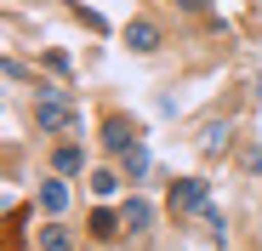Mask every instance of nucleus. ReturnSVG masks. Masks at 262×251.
Here are the masks:
<instances>
[{
  "label": "nucleus",
  "instance_id": "1",
  "mask_svg": "<svg viewBox=\"0 0 262 251\" xmlns=\"http://www.w3.org/2000/svg\"><path fill=\"white\" fill-rule=\"evenodd\" d=\"M34 120H40V132H74V126H80V114H74V103H69L63 86H40Z\"/></svg>",
  "mask_w": 262,
  "mask_h": 251
},
{
  "label": "nucleus",
  "instance_id": "2",
  "mask_svg": "<svg viewBox=\"0 0 262 251\" xmlns=\"http://www.w3.org/2000/svg\"><path fill=\"white\" fill-rule=\"evenodd\" d=\"M143 143V126L131 120V114H103V149L125 154V149H137Z\"/></svg>",
  "mask_w": 262,
  "mask_h": 251
},
{
  "label": "nucleus",
  "instance_id": "3",
  "mask_svg": "<svg viewBox=\"0 0 262 251\" xmlns=\"http://www.w3.org/2000/svg\"><path fill=\"white\" fill-rule=\"evenodd\" d=\"M205 205H211L205 177H177L171 183V212H205Z\"/></svg>",
  "mask_w": 262,
  "mask_h": 251
},
{
  "label": "nucleus",
  "instance_id": "4",
  "mask_svg": "<svg viewBox=\"0 0 262 251\" xmlns=\"http://www.w3.org/2000/svg\"><path fill=\"white\" fill-rule=\"evenodd\" d=\"M228 137H234V120H205L200 126V154H223Z\"/></svg>",
  "mask_w": 262,
  "mask_h": 251
},
{
  "label": "nucleus",
  "instance_id": "5",
  "mask_svg": "<svg viewBox=\"0 0 262 251\" xmlns=\"http://www.w3.org/2000/svg\"><path fill=\"white\" fill-rule=\"evenodd\" d=\"M40 212H46V217H63V212H69V183H63V177L40 183Z\"/></svg>",
  "mask_w": 262,
  "mask_h": 251
},
{
  "label": "nucleus",
  "instance_id": "6",
  "mask_svg": "<svg viewBox=\"0 0 262 251\" xmlns=\"http://www.w3.org/2000/svg\"><path fill=\"white\" fill-rule=\"evenodd\" d=\"M85 228H92V240H114V234L125 228V217H120V212H108V205H97V212L85 217Z\"/></svg>",
  "mask_w": 262,
  "mask_h": 251
},
{
  "label": "nucleus",
  "instance_id": "7",
  "mask_svg": "<svg viewBox=\"0 0 262 251\" xmlns=\"http://www.w3.org/2000/svg\"><path fill=\"white\" fill-rule=\"evenodd\" d=\"M120 217H125V228H131V234H143V228L154 223V205H148L143 194H131V200L120 205Z\"/></svg>",
  "mask_w": 262,
  "mask_h": 251
},
{
  "label": "nucleus",
  "instance_id": "8",
  "mask_svg": "<svg viewBox=\"0 0 262 251\" xmlns=\"http://www.w3.org/2000/svg\"><path fill=\"white\" fill-rule=\"evenodd\" d=\"M125 46H131V52H154V46H160V29L143 23V17H137V23H125Z\"/></svg>",
  "mask_w": 262,
  "mask_h": 251
},
{
  "label": "nucleus",
  "instance_id": "9",
  "mask_svg": "<svg viewBox=\"0 0 262 251\" xmlns=\"http://www.w3.org/2000/svg\"><path fill=\"white\" fill-rule=\"evenodd\" d=\"M52 165H57V177H74L80 165H85V149H80V143H63V149L52 154Z\"/></svg>",
  "mask_w": 262,
  "mask_h": 251
},
{
  "label": "nucleus",
  "instance_id": "10",
  "mask_svg": "<svg viewBox=\"0 0 262 251\" xmlns=\"http://www.w3.org/2000/svg\"><path fill=\"white\" fill-rule=\"evenodd\" d=\"M40 251H74V240H69V228L52 217L46 228H40Z\"/></svg>",
  "mask_w": 262,
  "mask_h": 251
},
{
  "label": "nucleus",
  "instance_id": "11",
  "mask_svg": "<svg viewBox=\"0 0 262 251\" xmlns=\"http://www.w3.org/2000/svg\"><path fill=\"white\" fill-rule=\"evenodd\" d=\"M120 172H125L131 183L148 177V149H143V143H137V149H125V154H120Z\"/></svg>",
  "mask_w": 262,
  "mask_h": 251
},
{
  "label": "nucleus",
  "instance_id": "12",
  "mask_svg": "<svg viewBox=\"0 0 262 251\" xmlns=\"http://www.w3.org/2000/svg\"><path fill=\"white\" fill-rule=\"evenodd\" d=\"M114 189H120V177H114V172H92V194H97V200H108Z\"/></svg>",
  "mask_w": 262,
  "mask_h": 251
},
{
  "label": "nucleus",
  "instance_id": "13",
  "mask_svg": "<svg viewBox=\"0 0 262 251\" xmlns=\"http://www.w3.org/2000/svg\"><path fill=\"white\" fill-rule=\"evenodd\" d=\"M74 17H80V23H85V29H97V34H103V29H108V23H103V17H97V12H85V6H74Z\"/></svg>",
  "mask_w": 262,
  "mask_h": 251
},
{
  "label": "nucleus",
  "instance_id": "14",
  "mask_svg": "<svg viewBox=\"0 0 262 251\" xmlns=\"http://www.w3.org/2000/svg\"><path fill=\"white\" fill-rule=\"evenodd\" d=\"M177 6H183V12H205V6H211V0H177Z\"/></svg>",
  "mask_w": 262,
  "mask_h": 251
},
{
  "label": "nucleus",
  "instance_id": "15",
  "mask_svg": "<svg viewBox=\"0 0 262 251\" xmlns=\"http://www.w3.org/2000/svg\"><path fill=\"white\" fill-rule=\"evenodd\" d=\"M251 172H256V177H262V149H256V154H251Z\"/></svg>",
  "mask_w": 262,
  "mask_h": 251
}]
</instances>
